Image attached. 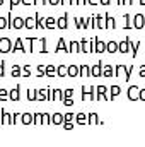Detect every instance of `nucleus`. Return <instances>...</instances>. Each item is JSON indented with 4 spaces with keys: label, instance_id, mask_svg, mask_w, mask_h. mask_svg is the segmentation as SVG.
<instances>
[{
    "label": "nucleus",
    "instance_id": "24",
    "mask_svg": "<svg viewBox=\"0 0 145 147\" xmlns=\"http://www.w3.org/2000/svg\"><path fill=\"white\" fill-rule=\"evenodd\" d=\"M109 91H111V99H113V98H116V96L119 94V91H121V89H119V86H111V89H109Z\"/></svg>",
    "mask_w": 145,
    "mask_h": 147
},
{
    "label": "nucleus",
    "instance_id": "39",
    "mask_svg": "<svg viewBox=\"0 0 145 147\" xmlns=\"http://www.w3.org/2000/svg\"><path fill=\"white\" fill-rule=\"evenodd\" d=\"M63 127H65V130H72L73 125L70 123V121H63Z\"/></svg>",
    "mask_w": 145,
    "mask_h": 147
},
{
    "label": "nucleus",
    "instance_id": "3",
    "mask_svg": "<svg viewBox=\"0 0 145 147\" xmlns=\"http://www.w3.org/2000/svg\"><path fill=\"white\" fill-rule=\"evenodd\" d=\"M9 19H10V16H9ZM15 28V29H21V28H24L26 26V21H22L21 17H15V19H10V22H9V28Z\"/></svg>",
    "mask_w": 145,
    "mask_h": 147
},
{
    "label": "nucleus",
    "instance_id": "37",
    "mask_svg": "<svg viewBox=\"0 0 145 147\" xmlns=\"http://www.w3.org/2000/svg\"><path fill=\"white\" fill-rule=\"evenodd\" d=\"M125 21H126V24H125V28H126V29H130V28H132V22H130V16H128V14L125 16Z\"/></svg>",
    "mask_w": 145,
    "mask_h": 147
},
{
    "label": "nucleus",
    "instance_id": "26",
    "mask_svg": "<svg viewBox=\"0 0 145 147\" xmlns=\"http://www.w3.org/2000/svg\"><path fill=\"white\" fill-rule=\"evenodd\" d=\"M77 74H79V67H77V65H70V67H68V75H70V77H75Z\"/></svg>",
    "mask_w": 145,
    "mask_h": 147
},
{
    "label": "nucleus",
    "instance_id": "47",
    "mask_svg": "<svg viewBox=\"0 0 145 147\" xmlns=\"http://www.w3.org/2000/svg\"><path fill=\"white\" fill-rule=\"evenodd\" d=\"M99 2H101L103 5H109V3H111V0H99Z\"/></svg>",
    "mask_w": 145,
    "mask_h": 147
},
{
    "label": "nucleus",
    "instance_id": "51",
    "mask_svg": "<svg viewBox=\"0 0 145 147\" xmlns=\"http://www.w3.org/2000/svg\"><path fill=\"white\" fill-rule=\"evenodd\" d=\"M60 3H62V5H65V3H70V0H60Z\"/></svg>",
    "mask_w": 145,
    "mask_h": 147
},
{
    "label": "nucleus",
    "instance_id": "19",
    "mask_svg": "<svg viewBox=\"0 0 145 147\" xmlns=\"http://www.w3.org/2000/svg\"><path fill=\"white\" fill-rule=\"evenodd\" d=\"M119 51H121V53H126V51H130V39H128V41H123V43H119Z\"/></svg>",
    "mask_w": 145,
    "mask_h": 147
},
{
    "label": "nucleus",
    "instance_id": "21",
    "mask_svg": "<svg viewBox=\"0 0 145 147\" xmlns=\"http://www.w3.org/2000/svg\"><path fill=\"white\" fill-rule=\"evenodd\" d=\"M28 99H29V101H36L38 99V91L29 89V91H28Z\"/></svg>",
    "mask_w": 145,
    "mask_h": 147
},
{
    "label": "nucleus",
    "instance_id": "2",
    "mask_svg": "<svg viewBox=\"0 0 145 147\" xmlns=\"http://www.w3.org/2000/svg\"><path fill=\"white\" fill-rule=\"evenodd\" d=\"M0 51H2V53L12 51V43H10L9 38H2V39H0Z\"/></svg>",
    "mask_w": 145,
    "mask_h": 147
},
{
    "label": "nucleus",
    "instance_id": "20",
    "mask_svg": "<svg viewBox=\"0 0 145 147\" xmlns=\"http://www.w3.org/2000/svg\"><path fill=\"white\" fill-rule=\"evenodd\" d=\"M56 51H68V50H67V45H65V39H63V38H60V41H58V46H56Z\"/></svg>",
    "mask_w": 145,
    "mask_h": 147
},
{
    "label": "nucleus",
    "instance_id": "8",
    "mask_svg": "<svg viewBox=\"0 0 145 147\" xmlns=\"http://www.w3.org/2000/svg\"><path fill=\"white\" fill-rule=\"evenodd\" d=\"M24 21H26V28H28V29H33V28H36V22H38L36 17H26Z\"/></svg>",
    "mask_w": 145,
    "mask_h": 147
},
{
    "label": "nucleus",
    "instance_id": "14",
    "mask_svg": "<svg viewBox=\"0 0 145 147\" xmlns=\"http://www.w3.org/2000/svg\"><path fill=\"white\" fill-rule=\"evenodd\" d=\"M63 120H65V116H63V115H60V113H55L51 121H53L55 125H62V123H63Z\"/></svg>",
    "mask_w": 145,
    "mask_h": 147
},
{
    "label": "nucleus",
    "instance_id": "13",
    "mask_svg": "<svg viewBox=\"0 0 145 147\" xmlns=\"http://www.w3.org/2000/svg\"><path fill=\"white\" fill-rule=\"evenodd\" d=\"M21 123H24V125H29V123H33V115H29V113H24V115L21 116Z\"/></svg>",
    "mask_w": 145,
    "mask_h": 147
},
{
    "label": "nucleus",
    "instance_id": "54",
    "mask_svg": "<svg viewBox=\"0 0 145 147\" xmlns=\"http://www.w3.org/2000/svg\"><path fill=\"white\" fill-rule=\"evenodd\" d=\"M2 121H3V120H2V111H0V123H2Z\"/></svg>",
    "mask_w": 145,
    "mask_h": 147
},
{
    "label": "nucleus",
    "instance_id": "4",
    "mask_svg": "<svg viewBox=\"0 0 145 147\" xmlns=\"http://www.w3.org/2000/svg\"><path fill=\"white\" fill-rule=\"evenodd\" d=\"M96 91H97V94H96V99H111V96H108L106 94V87L104 86H97L96 87Z\"/></svg>",
    "mask_w": 145,
    "mask_h": 147
},
{
    "label": "nucleus",
    "instance_id": "1",
    "mask_svg": "<svg viewBox=\"0 0 145 147\" xmlns=\"http://www.w3.org/2000/svg\"><path fill=\"white\" fill-rule=\"evenodd\" d=\"M82 89H84V92H82V99H96L94 87H91V86H84Z\"/></svg>",
    "mask_w": 145,
    "mask_h": 147
},
{
    "label": "nucleus",
    "instance_id": "41",
    "mask_svg": "<svg viewBox=\"0 0 145 147\" xmlns=\"http://www.w3.org/2000/svg\"><path fill=\"white\" fill-rule=\"evenodd\" d=\"M19 3H22V0H10V7H15Z\"/></svg>",
    "mask_w": 145,
    "mask_h": 147
},
{
    "label": "nucleus",
    "instance_id": "16",
    "mask_svg": "<svg viewBox=\"0 0 145 147\" xmlns=\"http://www.w3.org/2000/svg\"><path fill=\"white\" fill-rule=\"evenodd\" d=\"M68 48H70L68 51H75V53H77V51H82V46H80V43H79V41H72Z\"/></svg>",
    "mask_w": 145,
    "mask_h": 147
},
{
    "label": "nucleus",
    "instance_id": "29",
    "mask_svg": "<svg viewBox=\"0 0 145 147\" xmlns=\"http://www.w3.org/2000/svg\"><path fill=\"white\" fill-rule=\"evenodd\" d=\"M80 72H82V75H84V77H89V75H91V70H89V67H87V65H82V67H80Z\"/></svg>",
    "mask_w": 145,
    "mask_h": 147
},
{
    "label": "nucleus",
    "instance_id": "28",
    "mask_svg": "<svg viewBox=\"0 0 145 147\" xmlns=\"http://www.w3.org/2000/svg\"><path fill=\"white\" fill-rule=\"evenodd\" d=\"M80 46H82V51H84V53L91 51V43H87V41H82V43H80Z\"/></svg>",
    "mask_w": 145,
    "mask_h": 147
},
{
    "label": "nucleus",
    "instance_id": "11",
    "mask_svg": "<svg viewBox=\"0 0 145 147\" xmlns=\"http://www.w3.org/2000/svg\"><path fill=\"white\" fill-rule=\"evenodd\" d=\"M91 72L94 74V75H97V77H99V75H103V62L96 63V65L92 67V70H91Z\"/></svg>",
    "mask_w": 145,
    "mask_h": 147
},
{
    "label": "nucleus",
    "instance_id": "23",
    "mask_svg": "<svg viewBox=\"0 0 145 147\" xmlns=\"http://www.w3.org/2000/svg\"><path fill=\"white\" fill-rule=\"evenodd\" d=\"M2 118H3V121H2V123H14V120L9 116V113H7L5 110H2Z\"/></svg>",
    "mask_w": 145,
    "mask_h": 147
},
{
    "label": "nucleus",
    "instance_id": "17",
    "mask_svg": "<svg viewBox=\"0 0 145 147\" xmlns=\"http://www.w3.org/2000/svg\"><path fill=\"white\" fill-rule=\"evenodd\" d=\"M56 75H58V77H65V75H68V69H67L65 65H60V67L56 69Z\"/></svg>",
    "mask_w": 145,
    "mask_h": 147
},
{
    "label": "nucleus",
    "instance_id": "40",
    "mask_svg": "<svg viewBox=\"0 0 145 147\" xmlns=\"http://www.w3.org/2000/svg\"><path fill=\"white\" fill-rule=\"evenodd\" d=\"M63 92H65V98H72L73 89H67V91H63Z\"/></svg>",
    "mask_w": 145,
    "mask_h": 147
},
{
    "label": "nucleus",
    "instance_id": "10",
    "mask_svg": "<svg viewBox=\"0 0 145 147\" xmlns=\"http://www.w3.org/2000/svg\"><path fill=\"white\" fill-rule=\"evenodd\" d=\"M12 51H24V41L19 38L17 41H15V45L12 46Z\"/></svg>",
    "mask_w": 145,
    "mask_h": 147
},
{
    "label": "nucleus",
    "instance_id": "32",
    "mask_svg": "<svg viewBox=\"0 0 145 147\" xmlns=\"http://www.w3.org/2000/svg\"><path fill=\"white\" fill-rule=\"evenodd\" d=\"M96 21H97V28H106V24L103 22V17L101 16H96Z\"/></svg>",
    "mask_w": 145,
    "mask_h": 147
},
{
    "label": "nucleus",
    "instance_id": "12",
    "mask_svg": "<svg viewBox=\"0 0 145 147\" xmlns=\"http://www.w3.org/2000/svg\"><path fill=\"white\" fill-rule=\"evenodd\" d=\"M19 91H21V87H19V86H17L15 89H12V91H10L9 99H10V101H17V99H19Z\"/></svg>",
    "mask_w": 145,
    "mask_h": 147
},
{
    "label": "nucleus",
    "instance_id": "22",
    "mask_svg": "<svg viewBox=\"0 0 145 147\" xmlns=\"http://www.w3.org/2000/svg\"><path fill=\"white\" fill-rule=\"evenodd\" d=\"M44 72H46V77H53V75L56 74V69H55V67L50 63V65L46 67V70H44Z\"/></svg>",
    "mask_w": 145,
    "mask_h": 147
},
{
    "label": "nucleus",
    "instance_id": "9",
    "mask_svg": "<svg viewBox=\"0 0 145 147\" xmlns=\"http://www.w3.org/2000/svg\"><path fill=\"white\" fill-rule=\"evenodd\" d=\"M44 22H46V24H44V28H46V29H53V28H56V21H55L53 17H46V19H44Z\"/></svg>",
    "mask_w": 145,
    "mask_h": 147
},
{
    "label": "nucleus",
    "instance_id": "25",
    "mask_svg": "<svg viewBox=\"0 0 145 147\" xmlns=\"http://www.w3.org/2000/svg\"><path fill=\"white\" fill-rule=\"evenodd\" d=\"M9 22H10V19H5V17H2V16H0V29L9 28Z\"/></svg>",
    "mask_w": 145,
    "mask_h": 147
},
{
    "label": "nucleus",
    "instance_id": "27",
    "mask_svg": "<svg viewBox=\"0 0 145 147\" xmlns=\"http://www.w3.org/2000/svg\"><path fill=\"white\" fill-rule=\"evenodd\" d=\"M87 118H89V120H87V123H91V125L97 123V115H96V113H91V115H89Z\"/></svg>",
    "mask_w": 145,
    "mask_h": 147
},
{
    "label": "nucleus",
    "instance_id": "6",
    "mask_svg": "<svg viewBox=\"0 0 145 147\" xmlns=\"http://www.w3.org/2000/svg\"><path fill=\"white\" fill-rule=\"evenodd\" d=\"M133 26H135L137 29H142V28L145 26V16H142V14L135 16V22H133Z\"/></svg>",
    "mask_w": 145,
    "mask_h": 147
},
{
    "label": "nucleus",
    "instance_id": "44",
    "mask_svg": "<svg viewBox=\"0 0 145 147\" xmlns=\"http://www.w3.org/2000/svg\"><path fill=\"white\" fill-rule=\"evenodd\" d=\"M140 77H145V65L140 67Z\"/></svg>",
    "mask_w": 145,
    "mask_h": 147
},
{
    "label": "nucleus",
    "instance_id": "45",
    "mask_svg": "<svg viewBox=\"0 0 145 147\" xmlns=\"http://www.w3.org/2000/svg\"><path fill=\"white\" fill-rule=\"evenodd\" d=\"M22 3L24 5H31V3H34V0H22Z\"/></svg>",
    "mask_w": 145,
    "mask_h": 147
},
{
    "label": "nucleus",
    "instance_id": "57",
    "mask_svg": "<svg viewBox=\"0 0 145 147\" xmlns=\"http://www.w3.org/2000/svg\"><path fill=\"white\" fill-rule=\"evenodd\" d=\"M2 3H3V0H0V5H2Z\"/></svg>",
    "mask_w": 145,
    "mask_h": 147
},
{
    "label": "nucleus",
    "instance_id": "38",
    "mask_svg": "<svg viewBox=\"0 0 145 147\" xmlns=\"http://www.w3.org/2000/svg\"><path fill=\"white\" fill-rule=\"evenodd\" d=\"M29 74H31V67L24 65V77H29Z\"/></svg>",
    "mask_w": 145,
    "mask_h": 147
},
{
    "label": "nucleus",
    "instance_id": "43",
    "mask_svg": "<svg viewBox=\"0 0 145 147\" xmlns=\"http://www.w3.org/2000/svg\"><path fill=\"white\" fill-rule=\"evenodd\" d=\"M140 99L145 101V89H140Z\"/></svg>",
    "mask_w": 145,
    "mask_h": 147
},
{
    "label": "nucleus",
    "instance_id": "56",
    "mask_svg": "<svg viewBox=\"0 0 145 147\" xmlns=\"http://www.w3.org/2000/svg\"><path fill=\"white\" fill-rule=\"evenodd\" d=\"M118 3H119V5H121V3H123V0H118Z\"/></svg>",
    "mask_w": 145,
    "mask_h": 147
},
{
    "label": "nucleus",
    "instance_id": "7",
    "mask_svg": "<svg viewBox=\"0 0 145 147\" xmlns=\"http://www.w3.org/2000/svg\"><path fill=\"white\" fill-rule=\"evenodd\" d=\"M103 77H114V74H113V67L106 63V65H103Z\"/></svg>",
    "mask_w": 145,
    "mask_h": 147
},
{
    "label": "nucleus",
    "instance_id": "52",
    "mask_svg": "<svg viewBox=\"0 0 145 147\" xmlns=\"http://www.w3.org/2000/svg\"><path fill=\"white\" fill-rule=\"evenodd\" d=\"M70 3H72V5H77V3H79V0H70Z\"/></svg>",
    "mask_w": 145,
    "mask_h": 147
},
{
    "label": "nucleus",
    "instance_id": "48",
    "mask_svg": "<svg viewBox=\"0 0 145 147\" xmlns=\"http://www.w3.org/2000/svg\"><path fill=\"white\" fill-rule=\"evenodd\" d=\"M123 3H125V5H132V3H133V0H123Z\"/></svg>",
    "mask_w": 145,
    "mask_h": 147
},
{
    "label": "nucleus",
    "instance_id": "33",
    "mask_svg": "<svg viewBox=\"0 0 145 147\" xmlns=\"http://www.w3.org/2000/svg\"><path fill=\"white\" fill-rule=\"evenodd\" d=\"M77 121H79L80 125L85 123V115H84V113H79V115H77Z\"/></svg>",
    "mask_w": 145,
    "mask_h": 147
},
{
    "label": "nucleus",
    "instance_id": "35",
    "mask_svg": "<svg viewBox=\"0 0 145 147\" xmlns=\"http://www.w3.org/2000/svg\"><path fill=\"white\" fill-rule=\"evenodd\" d=\"M19 74H21V69H19V65H14V67H12V75H15V77H17Z\"/></svg>",
    "mask_w": 145,
    "mask_h": 147
},
{
    "label": "nucleus",
    "instance_id": "5",
    "mask_svg": "<svg viewBox=\"0 0 145 147\" xmlns=\"http://www.w3.org/2000/svg\"><path fill=\"white\" fill-rule=\"evenodd\" d=\"M128 98H130L132 101H135V99H140V89H138L137 86H132V87L128 89Z\"/></svg>",
    "mask_w": 145,
    "mask_h": 147
},
{
    "label": "nucleus",
    "instance_id": "18",
    "mask_svg": "<svg viewBox=\"0 0 145 147\" xmlns=\"http://www.w3.org/2000/svg\"><path fill=\"white\" fill-rule=\"evenodd\" d=\"M119 50V45L118 43H114V41H109L108 43V51L109 53H114V51H118Z\"/></svg>",
    "mask_w": 145,
    "mask_h": 147
},
{
    "label": "nucleus",
    "instance_id": "49",
    "mask_svg": "<svg viewBox=\"0 0 145 147\" xmlns=\"http://www.w3.org/2000/svg\"><path fill=\"white\" fill-rule=\"evenodd\" d=\"M2 75H3V62L0 63V77H2Z\"/></svg>",
    "mask_w": 145,
    "mask_h": 147
},
{
    "label": "nucleus",
    "instance_id": "30",
    "mask_svg": "<svg viewBox=\"0 0 145 147\" xmlns=\"http://www.w3.org/2000/svg\"><path fill=\"white\" fill-rule=\"evenodd\" d=\"M9 92H7V89H0V101H5V99H9Z\"/></svg>",
    "mask_w": 145,
    "mask_h": 147
},
{
    "label": "nucleus",
    "instance_id": "36",
    "mask_svg": "<svg viewBox=\"0 0 145 147\" xmlns=\"http://www.w3.org/2000/svg\"><path fill=\"white\" fill-rule=\"evenodd\" d=\"M43 123H46V125H50V123H51V120H50V115H48V113H44V115H43Z\"/></svg>",
    "mask_w": 145,
    "mask_h": 147
},
{
    "label": "nucleus",
    "instance_id": "42",
    "mask_svg": "<svg viewBox=\"0 0 145 147\" xmlns=\"http://www.w3.org/2000/svg\"><path fill=\"white\" fill-rule=\"evenodd\" d=\"M73 120V115L72 113H67V115H65V121H72Z\"/></svg>",
    "mask_w": 145,
    "mask_h": 147
},
{
    "label": "nucleus",
    "instance_id": "34",
    "mask_svg": "<svg viewBox=\"0 0 145 147\" xmlns=\"http://www.w3.org/2000/svg\"><path fill=\"white\" fill-rule=\"evenodd\" d=\"M106 19H108V28H109V29H113V28L116 26V24H114V19H113V17H109V16H106Z\"/></svg>",
    "mask_w": 145,
    "mask_h": 147
},
{
    "label": "nucleus",
    "instance_id": "55",
    "mask_svg": "<svg viewBox=\"0 0 145 147\" xmlns=\"http://www.w3.org/2000/svg\"><path fill=\"white\" fill-rule=\"evenodd\" d=\"M140 3H142V5H145V0H140Z\"/></svg>",
    "mask_w": 145,
    "mask_h": 147
},
{
    "label": "nucleus",
    "instance_id": "31",
    "mask_svg": "<svg viewBox=\"0 0 145 147\" xmlns=\"http://www.w3.org/2000/svg\"><path fill=\"white\" fill-rule=\"evenodd\" d=\"M33 123H43V115H39V113H36V115H33Z\"/></svg>",
    "mask_w": 145,
    "mask_h": 147
},
{
    "label": "nucleus",
    "instance_id": "53",
    "mask_svg": "<svg viewBox=\"0 0 145 147\" xmlns=\"http://www.w3.org/2000/svg\"><path fill=\"white\" fill-rule=\"evenodd\" d=\"M43 3H44V5H48V3H50V0H43Z\"/></svg>",
    "mask_w": 145,
    "mask_h": 147
},
{
    "label": "nucleus",
    "instance_id": "46",
    "mask_svg": "<svg viewBox=\"0 0 145 147\" xmlns=\"http://www.w3.org/2000/svg\"><path fill=\"white\" fill-rule=\"evenodd\" d=\"M87 3H91V5H96V3H99V0H87Z\"/></svg>",
    "mask_w": 145,
    "mask_h": 147
},
{
    "label": "nucleus",
    "instance_id": "15",
    "mask_svg": "<svg viewBox=\"0 0 145 147\" xmlns=\"http://www.w3.org/2000/svg\"><path fill=\"white\" fill-rule=\"evenodd\" d=\"M67 16L65 17H60L58 21H56V28H60V29H67Z\"/></svg>",
    "mask_w": 145,
    "mask_h": 147
},
{
    "label": "nucleus",
    "instance_id": "50",
    "mask_svg": "<svg viewBox=\"0 0 145 147\" xmlns=\"http://www.w3.org/2000/svg\"><path fill=\"white\" fill-rule=\"evenodd\" d=\"M50 3H53V5H58V3H60V0H50Z\"/></svg>",
    "mask_w": 145,
    "mask_h": 147
}]
</instances>
